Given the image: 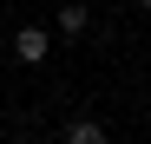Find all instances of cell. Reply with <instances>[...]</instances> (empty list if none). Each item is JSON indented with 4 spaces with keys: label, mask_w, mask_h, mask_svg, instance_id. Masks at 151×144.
<instances>
[{
    "label": "cell",
    "mask_w": 151,
    "mask_h": 144,
    "mask_svg": "<svg viewBox=\"0 0 151 144\" xmlns=\"http://www.w3.org/2000/svg\"><path fill=\"white\" fill-rule=\"evenodd\" d=\"M138 7H145V13H151V0H138Z\"/></svg>",
    "instance_id": "277c9868"
},
{
    "label": "cell",
    "mask_w": 151,
    "mask_h": 144,
    "mask_svg": "<svg viewBox=\"0 0 151 144\" xmlns=\"http://www.w3.org/2000/svg\"><path fill=\"white\" fill-rule=\"evenodd\" d=\"M53 33H59V39H79V33H86V7H79V0H72V7H59Z\"/></svg>",
    "instance_id": "3957f363"
},
{
    "label": "cell",
    "mask_w": 151,
    "mask_h": 144,
    "mask_svg": "<svg viewBox=\"0 0 151 144\" xmlns=\"http://www.w3.org/2000/svg\"><path fill=\"white\" fill-rule=\"evenodd\" d=\"M13 53L27 59V66H46V53H53V33H46V26H20V33H13Z\"/></svg>",
    "instance_id": "6da1fadb"
},
{
    "label": "cell",
    "mask_w": 151,
    "mask_h": 144,
    "mask_svg": "<svg viewBox=\"0 0 151 144\" xmlns=\"http://www.w3.org/2000/svg\"><path fill=\"white\" fill-rule=\"evenodd\" d=\"M59 144H112V138H105V125H99V118H66Z\"/></svg>",
    "instance_id": "7a4b0ae2"
}]
</instances>
